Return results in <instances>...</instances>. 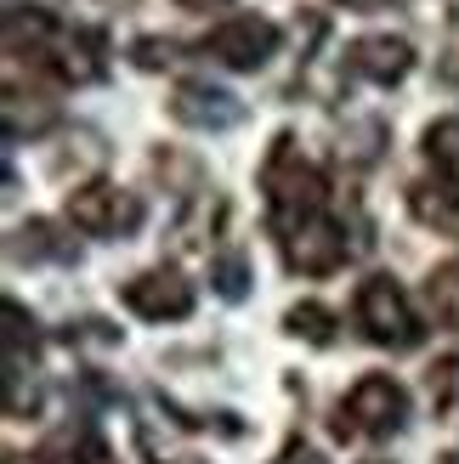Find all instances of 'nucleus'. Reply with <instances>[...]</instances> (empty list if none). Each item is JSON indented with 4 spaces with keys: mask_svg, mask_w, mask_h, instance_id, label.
<instances>
[{
    "mask_svg": "<svg viewBox=\"0 0 459 464\" xmlns=\"http://www.w3.org/2000/svg\"><path fill=\"white\" fill-rule=\"evenodd\" d=\"M74 255H80L74 238H63V227H57V221H23V227L12 232V261H29V266L57 261V266H68Z\"/></svg>",
    "mask_w": 459,
    "mask_h": 464,
    "instance_id": "nucleus-11",
    "label": "nucleus"
},
{
    "mask_svg": "<svg viewBox=\"0 0 459 464\" xmlns=\"http://www.w3.org/2000/svg\"><path fill=\"white\" fill-rule=\"evenodd\" d=\"M176 52H181L176 40H153V34L131 45V57H136V68H148V74H153V68H171V63H176Z\"/></svg>",
    "mask_w": 459,
    "mask_h": 464,
    "instance_id": "nucleus-22",
    "label": "nucleus"
},
{
    "mask_svg": "<svg viewBox=\"0 0 459 464\" xmlns=\"http://www.w3.org/2000/svg\"><path fill=\"white\" fill-rule=\"evenodd\" d=\"M415 68V45L403 34H363L347 45V74L369 80V85H397Z\"/></svg>",
    "mask_w": 459,
    "mask_h": 464,
    "instance_id": "nucleus-10",
    "label": "nucleus"
},
{
    "mask_svg": "<svg viewBox=\"0 0 459 464\" xmlns=\"http://www.w3.org/2000/svg\"><path fill=\"white\" fill-rule=\"evenodd\" d=\"M210 284H216L221 300H244V295H249V266H244V255H216Z\"/></svg>",
    "mask_w": 459,
    "mask_h": 464,
    "instance_id": "nucleus-21",
    "label": "nucleus"
},
{
    "mask_svg": "<svg viewBox=\"0 0 459 464\" xmlns=\"http://www.w3.org/2000/svg\"><path fill=\"white\" fill-rule=\"evenodd\" d=\"M278 464H324V453L307 448V442H289V448L278 453Z\"/></svg>",
    "mask_w": 459,
    "mask_h": 464,
    "instance_id": "nucleus-23",
    "label": "nucleus"
},
{
    "mask_svg": "<svg viewBox=\"0 0 459 464\" xmlns=\"http://www.w3.org/2000/svg\"><path fill=\"white\" fill-rule=\"evenodd\" d=\"M347 12H375V6H392V0H340Z\"/></svg>",
    "mask_w": 459,
    "mask_h": 464,
    "instance_id": "nucleus-24",
    "label": "nucleus"
},
{
    "mask_svg": "<svg viewBox=\"0 0 459 464\" xmlns=\"http://www.w3.org/2000/svg\"><path fill=\"white\" fill-rule=\"evenodd\" d=\"M408 210H415V221L420 227H431V232H443V238H459V193L454 188H431V181H415L408 188Z\"/></svg>",
    "mask_w": 459,
    "mask_h": 464,
    "instance_id": "nucleus-12",
    "label": "nucleus"
},
{
    "mask_svg": "<svg viewBox=\"0 0 459 464\" xmlns=\"http://www.w3.org/2000/svg\"><path fill=\"white\" fill-rule=\"evenodd\" d=\"M261 193H267V227L278 232V244L289 232H301L307 221L329 216V188L317 165H307L301 148H295V136H278V142L267 148V165H261Z\"/></svg>",
    "mask_w": 459,
    "mask_h": 464,
    "instance_id": "nucleus-2",
    "label": "nucleus"
},
{
    "mask_svg": "<svg viewBox=\"0 0 459 464\" xmlns=\"http://www.w3.org/2000/svg\"><path fill=\"white\" fill-rule=\"evenodd\" d=\"M171 120L188 125V130H233L244 120V102L210 80H181L171 91Z\"/></svg>",
    "mask_w": 459,
    "mask_h": 464,
    "instance_id": "nucleus-8",
    "label": "nucleus"
},
{
    "mask_svg": "<svg viewBox=\"0 0 459 464\" xmlns=\"http://www.w3.org/2000/svg\"><path fill=\"white\" fill-rule=\"evenodd\" d=\"M120 300L148 323H181L193 312V289L181 284L176 272H136L120 284Z\"/></svg>",
    "mask_w": 459,
    "mask_h": 464,
    "instance_id": "nucleus-9",
    "label": "nucleus"
},
{
    "mask_svg": "<svg viewBox=\"0 0 459 464\" xmlns=\"http://www.w3.org/2000/svg\"><path fill=\"white\" fill-rule=\"evenodd\" d=\"M23 102H29L23 91H6V142H23V136H40L57 125V108H45V102L23 108Z\"/></svg>",
    "mask_w": 459,
    "mask_h": 464,
    "instance_id": "nucleus-17",
    "label": "nucleus"
},
{
    "mask_svg": "<svg viewBox=\"0 0 459 464\" xmlns=\"http://www.w3.org/2000/svg\"><path fill=\"white\" fill-rule=\"evenodd\" d=\"M278 40H284V29H278L272 17L239 12V17L216 23V29L199 40V52H204V57H216L221 68H239V74H256V68H261L272 52H278Z\"/></svg>",
    "mask_w": 459,
    "mask_h": 464,
    "instance_id": "nucleus-5",
    "label": "nucleus"
},
{
    "mask_svg": "<svg viewBox=\"0 0 459 464\" xmlns=\"http://www.w3.org/2000/svg\"><path fill=\"white\" fill-rule=\"evenodd\" d=\"M369 464H386V459H369Z\"/></svg>",
    "mask_w": 459,
    "mask_h": 464,
    "instance_id": "nucleus-29",
    "label": "nucleus"
},
{
    "mask_svg": "<svg viewBox=\"0 0 459 464\" xmlns=\"http://www.w3.org/2000/svg\"><path fill=\"white\" fill-rule=\"evenodd\" d=\"M437 464H459V453H448V459H437Z\"/></svg>",
    "mask_w": 459,
    "mask_h": 464,
    "instance_id": "nucleus-27",
    "label": "nucleus"
},
{
    "mask_svg": "<svg viewBox=\"0 0 459 464\" xmlns=\"http://www.w3.org/2000/svg\"><path fill=\"white\" fill-rule=\"evenodd\" d=\"M284 329H289L295 340H307V345H329V340H335V312L317 306V300H301V306L284 312Z\"/></svg>",
    "mask_w": 459,
    "mask_h": 464,
    "instance_id": "nucleus-18",
    "label": "nucleus"
},
{
    "mask_svg": "<svg viewBox=\"0 0 459 464\" xmlns=\"http://www.w3.org/2000/svg\"><path fill=\"white\" fill-rule=\"evenodd\" d=\"M176 464H199V459H176Z\"/></svg>",
    "mask_w": 459,
    "mask_h": 464,
    "instance_id": "nucleus-28",
    "label": "nucleus"
},
{
    "mask_svg": "<svg viewBox=\"0 0 459 464\" xmlns=\"http://www.w3.org/2000/svg\"><path fill=\"white\" fill-rule=\"evenodd\" d=\"M425 391H431V408L437 420H454L459 425V357H437L425 368Z\"/></svg>",
    "mask_w": 459,
    "mask_h": 464,
    "instance_id": "nucleus-16",
    "label": "nucleus"
},
{
    "mask_svg": "<svg viewBox=\"0 0 459 464\" xmlns=\"http://www.w3.org/2000/svg\"><path fill=\"white\" fill-rule=\"evenodd\" d=\"M6 464H45V459H23V453H12V459H6Z\"/></svg>",
    "mask_w": 459,
    "mask_h": 464,
    "instance_id": "nucleus-26",
    "label": "nucleus"
},
{
    "mask_svg": "<svg viewBox=\"0 0 459 464\" xmlns=\"http://www.w3.org/2000/svg\"><path fill=\"white\" fill-rule=\"evenodd\" d=\"M425 306H431V317H437L443 329L459 334V261H448V266H437L425 277Z\"/></svg>",
    "mask_w": 459,
    "mask_h": 464,
    "instance_id": "nucleus-15",
    "label": "nucleus"
},
{
    "mask_svg": "<svg viewBox=\"0 0 459 464\" xmlns=\"http://www.w3.org/2000/svg\"><path fill=\"white\" fill-rule=\"evenodd\" d=\"M176 6H188V12H216V6H227V0H176Z\"/></svg>",
    "mask_w": 459,
    "mask_h": 464,
    "instance_id": "nucleus-25",
    "label": "nucleus"
},
{
    "mask_svg": "<svg viewBox=\"0 0 459 464\" xmlns=\"http://www.w3.org/2000/svg\"><path fill=\"white\" fill-rule=\"evenodd\" d=\"M408 420V391L392 380V374H363L347 402H340V420H335V436H397Z\"/></svg>",
    "mask_w": 459,
    "mask_h": 464,
    "instance_id": "nucleus-4",
    "label": "nucleus"
},
{
    "mask_svg": "<svg viewBox=\"0 0 459 464\" xmlns=\"http://www.w3.org/2000/svg\"><path fill=\"white\" fill-rule=\"evenodd\" d=\"M6 52L17 63L52 74L57 85H91L108 74V34L103 29H74L52 17L45 6H12L6 12Z\"/></svg>",
    "mask_w": 459,
    "mask_h": 464,
    "instance_id": "nucleus-1",
    "label": "nucleus"
},
{
    "mask_svg": "<svg viewBox=\"0 0 459 464\" xmlns=\"http://www.w3.org/2000/svg\"><path fill=\"white\" fill-rule=\"evenodd\" d=\"M357 329L369 334V345H380V352H415V345L425 340L403 284L386 277V272H375V277L357 284Z\"/></svg>",
    "mask_w": 459,
    "mask_h": 464,
    "instance_id": "nucleus-3",
    "label": "nucleus"
},
{
    "mask_svg": "<svg viewBox=\"0 0 459 464\" xmlns=\"http://www.w3.org/2000/svg\"><path fill=\"white\" fill-rule=\"evenodd\" d=\"M40 408V385L23 374V362H6V420H29Z\"/></svg>",
    "mask_w": 459,
    "mask_h": 464,
    "instance_id": "nucleus-19",
    "label": "nucleus"
},
{
    "mask_svg": "<svg viewBox=\"0 0 459 464\" xmlns=\"http://www.w3.org/2000/svg\"><path fill=\"white\" fill-rule=\"evenodd\" d=\"M347 255H352V244H347V227H340L335 216H317V221H307L301 232H289V238H284V266L289 272H307V277L340 272V266H347Z\"/></svg>",
    "mask_w": 459,
    "mask_h": 464,
    "instance_id": "nucleus-7",
    "label": "nucleus"
},
{
    "mask_svg": "<svg viewBox=\"0 0 459 464\" xmlns=\"http://www.w3.org/2000/svg\"><path fill=\"white\" fill-rule=\"evenodd\" d=\"M68 227L85 238H120V232L142 227V198L113 188V181H85L68 193Z\"/></svg>",
    "mask_w": 459,
    "mask_h": 464,
    "instance_id": "nucleus-6",
    "label": "nucleus"
},
{
    "mask_svg": "<svg viewBox=\"0 0 459 464\" xmlns=\"http://www.w3.org/2000/svg\"><path fill=\"white\" fill-rule=\"evenodd\" d=\"M425 159H431V170H437L443 188L459 193V113H448V120H437L425 130Z\"/></svg>",
    "mask_w": 459,
    "mask_h": 464,
    "instance_id": "nucleus-14",
    "label": "nucleus"
},
{
    "mask_svg": "<svg viewBox=\"0 0 459 464\" xmlns=\"http://www.w3.org/2000/svg\"><path fill=\"white\" fill-rule=\"evenodd\" d=\"M45 464H113V453H108V442L91 425H74V430H57L52 436Z\"/></svg>",
    "mask_w": 459,
    "mask_h": 464,
    "instance_id": "nucleus-13",
    "label": "nucleus"
},
{
    "mask_svg": "<svg viewBox=\"0 0 459 464\" xmlns=\"http://www.w3.org/2000/svg\"><path fill=\"white\" fill-rule=\"evenodd\" d=\"M34 345H40V334H34V317L17 306V300H6V362H23V352L34 357Z\"/></svg>",
    "mask_w": 459,
    "mask_h": 464,
    "instance_id": "nucleus-20",
    "label": "nucleus"
}]
</instances>
